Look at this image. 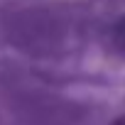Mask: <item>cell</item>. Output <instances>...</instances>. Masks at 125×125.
<instances>
[{"mask_svg": "<svg viewBox=\"0 0 125 125\" xmlns=\"http://www.w3.org/2000/svg\"><path fill=\"white\" fill-rule=\"evenodd\" d=\"M113 125H125V118H118V120H115Z\"/></svg>", "mask_w": 125, "mask_h": 125, "instance_id": "6da1fadb", "label": "cell"}]
</instances>
